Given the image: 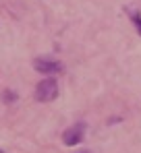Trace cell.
Wrapping results in <instances>:
<instances>
[{
	"label": "cell",
	"instance_id": "obj_5",
	"mask_svg": "<svg viewBox=\"0 0 141 153\" xmlns=\"http://www.w3.org/2000/svg\"><path fill=\"white\" fill-rule=\"evenodd\" d=\"M2 100H4V102L8 103V102H15V100H17V95H15L13 91H4V95H2Z\"/></svg>",
	"mask_w": 141,
	"mask_h": 153
},
{
	"label": "cell",
	"instance_id": "obj_3",
	"mask_svg": "<svg viewBox=\"0 0 141 153\" xmlns=\"http://www.w3.org/2000/svg\"><path fill=\"white\" fill-rule=\"evenodd\" d=\"M83 134H85V124L83 122H77L75 126L67 128L64 132H62V143L64 145H79L81 141H83Z\"/></svg>",
	"mask_w": 141,
	"mask_h": 153
},
{
	"label": "cell",
	"instance_id": "obj_6",
	"mask_svg": "<svg viewBox=\"0 0 141 153\" xmlns=\"http://www.w3.org/2000/svg\"><path fill=\"white\" fill-rule=\"evenodd\" d=\"M79 153H89V151H79Z\"/></svg>",
	"mask_w": 141,
	"mask_h": 153
},
{
	"label": "cell",
	"instance_id": "obj_2",
	"mask_svg": "<svg viewBox=\"0 0 141 153\" xmlns=\"http://www.w3.org/2000/svg\"><path fill=\"white\" fill-rule=\"evenodd\" d=\"M33 68L42 75H56L62 71V64L58 60H50V58H35L33 60Z\"/></svg>",
	"mask_w": 141,
	"mask_h": 153
},
{
	"label": "cell",
	"instance_id": "obj_1",
	"mask_svg": "<svg viewBox=\"0 0 141 153\" xmlns=\"http://www.w3.org/2000/svg\"><path fill=\"white\" fill-rule=\"evenodd\" d=\"M56 95H58V83L54 76H48V79L38 83V87H35V100L38 102H52V100H56Z\"/></svg>",
	"mask_w": 141,
	"mask_h": 153
},
{
	"label": "cell",
	"instance_id": "obj_4",
	"mask_svg": "<svg viewBox=\"0 0 141 153\" xmlns=\"http://www.w3.org/2000/svg\"><path fill=\"white\" fill-rule=\"evenodd\" d=\"M131 19H133V23H135V29L139 31V35H141V15H139V13H133Z\"/></svg>",
	"mask_w": 141,
	"mask_h": 153
}]
</instances>
